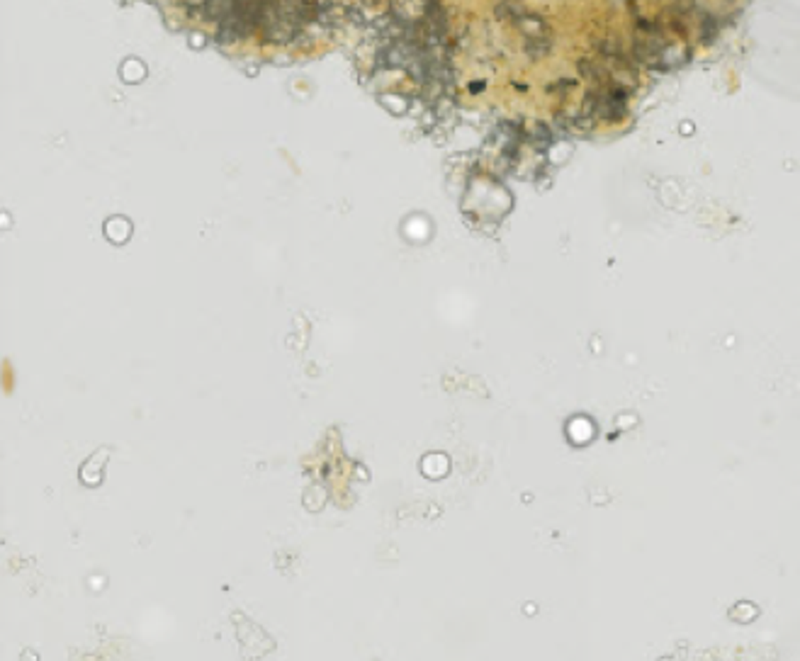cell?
<instances>
[{"label": "cell", "instance_id": "cell-1", "mask_svg": "<svg viewBox=\"0 0 800 661\" xmlns=\"http://www.w3.org/2000/svg\"><path fill=\"white\" fill-rule=\"evenodd\" d=\"M192 3H210V0H192Z\"/></svg>", "mask_w": 800, "mask_h": 661}]
</instances>
